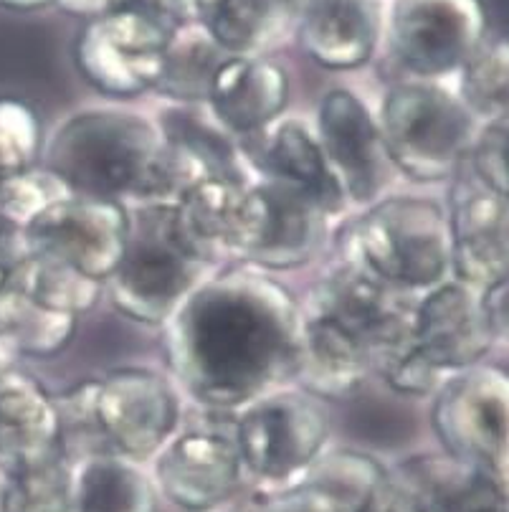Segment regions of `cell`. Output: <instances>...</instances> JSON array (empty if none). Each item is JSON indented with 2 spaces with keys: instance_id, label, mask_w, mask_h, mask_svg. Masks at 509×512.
<instances>
[{
  "instance_id": "1",
  "label": "cell",
  "mask_w": 509,
  "mask_h": 512,
  "mask_svg": "<svg viewBox=\"0 0 509 512\" xmlns=\"http://www.w3.org/2000/svg\"><path fill=\"white\" fill-rule=\"evenodd\" d=\"M297 325V295L274 274L249 264L213 269L163 325L165 360L198 409L233 414L287 386Z\"/></svg>"
},
{
  "instance_id": "2",
  "label": "cell",
  "mask_w": 509,
  "mask_h": 512,
  "mask_svg": "<svg viewBox=\"0 0 509 512\" xmlns=\"http://www.w3.org/2000/svg\"><path fill=\"white\" fill-rule=\"evenodd\" d=\"M337 256L408 295L449 282L451 234L444 201L388 193L345 221L337 234Z\"/></svg>"
},
{
  "instance_id": "3",
  "label": "cell",
  "mask_w": 509,
  "mask_h": 512,
  "mask_svg": "<svg viewBox=\"0 0 509 512\" xmlns=\"http://www.w3.org/2000/svg\"><path fill=\"white\" fill-rule=\"evenodd\" d=\"M213 259L185 229L170 203L127 206V241L104 295L122 317L163 327L198 284L211 277Z\"/></svg>"
},
{
  "instance_id": "4",
  "label": "cell",
  "mask_w": 509,
  "mask_h": 512,
  "mask_svg": "<svg viewBox=\"0 0 509 512\" xmlns=\"http://www.w3.org/2000/svg\"><path fill=\"white\" fill-rule=\"evenodd\" d=\"M44 165L74 196L132 206L142 198L160 153L152 117L135 109L84 107L59 122L44 145Z\"/></svg>"
},
{
  "instance_id": "5",
  "label": "cell",
  "mask_w": 509,
  "mask_h": 512,
  "mask_svg": "<svg viewBox=\"0 0 509 512\" xmlns=\"http://www.w3.org/2000/svg\"><path fill=\"white\" fill-rule=\"evenodd\" d=\"M375 117L390 163L416 186L449 183L479 130L451 89L418 79L390 84Z\"/></svg>"
},
{
  "instance_id": "6",
  "label": "cell",
  "mask_w": 509,
  "mask_h": 512,
  "mask_svg": "<svg viewBox=\"0 0 509 512\" xmlns=\"http://www.w3.org/2000/svg\"><path fill=\"white\" fill-rule=\"evenodd\" d=\"M233 436L244 480L279 492L297 485L327 452L330 419L322 401L287 383L233 411Z\"/></svg>"
},
{
  "instance_id": "7",
  "label": "cell",
  "mask_w": 509,
  "mask_h": 512,
  "mask_svg": "<svg viewBox=\"0 0 509 512\" xmlns=\"http://www.w3.org/2000/svg\"><path fill=\"white\" fill-rule=\"evenodd\" d=\"M299 307L358 345L373 363L375 376L413 348L416 295L388 287L342 259L307 289Z\"/></svg>"
},
{
  "instance_id": "8",
  "label": "cell",
  "mask_w": 509,
  "mask_h": 512,
  "mask_svg": "<svg viewBox=\"0 0 509 512\" xmlns=\"http://www.w3.org/2000/svg\"><path fill=\"white\" fill-rule=\"evenodd\" d=\"M431 426L441 452L494 480L507 477L509 454V381L497 365L444 378L434 393Z\"/></svg>"
},
{
  "instance_id": "9",
  "label": "cell",
  "mask_w": 509,
  "mask_h": 512,
  "mask_svg": "<svg viewBox=\"0 0 509 512\" xmlns=\"http://www.w3.org/2000/svg\"><path fill=\"white\" fill-rule=\"evenodd\" d=\"M152 482L175 507L208 512L226 505L244 485L233 414L198 409L185 414L178 431L152 457Z\"/></svg>"
},
{
  "instance_id": "10",
  "label": "cell",
  "mask_w": 509,
  "mask_h": 512,
  "mask_svg": "<svg viewBox=\"0 0 509 512\" xmlns=\"http://www.w3.org/2000/svg\"><path fill=\"white\" fill-rule=\"evenodd\" d=\"M487 28L482 0H393L383 33L408 79L441 84L487 41Z\"/></svg>"
},
{
  "instance_id": "11",
  "label": "cell",
  "mask_w": 509,
  "mask_h": 512,
  "mask_svg": "<svg viewBox=\"0 0 509 512\" xmlns=\"http://www.w3.org/2000/svg\"><path fill=\"white\" fill-rule=\"evenodd\" d=\"M94 406L109 454L147 462L168 444L183 421V396L163 373L117 368L94 378Z\"/></svg>"
},
{
  "instance_id": "12",
  "label": "cell",
  "mask_w": 509,
  "mask_h": 512,
  "mask_svg": "<svg viewBox=\"0 0 509 512\" xmlns=\"http://www.w3.org/2000/svg\"><path fill=\"white\" fill-rule=\"evenodd\" d=\"M173 33L127 11H107L82 26L74 61L89 87L109 99L152 92Z\"/></svg>"
},
{
  "instance_id": "13",
  "label": "cell",
  "mask_w": 509,
  "mask_h": 512,
  "mask_svg": "<svg viewBox=\"0 0 509 512\" xmlns=\"http://www.w3.org/2000/svg\"><path fill=\"white\" fill-rule=\"evenodd\" d=\"M312 127L350 211L388 196L398 173L385 153L378 117L358 92L330 89L320 99Z\"/></svg>"
},
{
  "instance_id": "14",
  "label": "cell",
  "mask_w": 509,
  "mask_h": 512,
  "mask_svg": "<svg viewBox=\"0 0 509 512\" xmlns=\"http://www.w3.org/2000/svg\"><path fill=\"white\" fill-rule=\"evenodd\" d=\"M446 218L451 279L487 292L509 282V196L494 191L461 163L449 180Z\"/></svg>"
},
{
  "instance_id": "15",
  "label": "cell",
  "mask_w": 509,
  "mask_h": 512,
  "mask_svg": "<svg viewBox=\"0 0 509 512\" xmlns=\"http://www.w3.org/2000/svg\"><path fill=\"white\" fill-rule=\"evenodd\" d=\"M31 251L54 256L76 272L107 284L127 241V206L102 198L69 196L26 226Z\"/></svg>"
},
{
  "instance_id": "16",
  "label": "cell",
  "mask_w": 509,
  "mask_h": 512,
  "mask_svg": "<svg viewBox=\"0 0 509 512\" xmlns=\"http://www.w3.org/2000/svg\"><path fill=\"white\" fill-rule=\"evenodd\" d=\"M499 343L482 292L449 279L416 297L413 350L439 378L484 363Z\"/></svg>"
},
{
  "instance_id": "17",
  "label": "cell",
  "mask_w": 509,
  "mask_h": 512,
  "mask_svg": "<svg viewBox=\"0 0 509 512\" xmlns=\"http://www.w3.org/2000/svg\"><path fill=\"white\" fill-rule=\"evenodd\" d=\"M373 512H507V500L502 480L441 452L385 467Z\"/></svg>"
},
{
  "instance_id": "18",
  "label": "cell",
  "mask_w": 509,
  "mask_h": 512,
  "mask_svg": "<svg viewBox=\"0 0 509 512\" xmlns=\"http://www.w3.org/2000/svg\"><path fill=\"white\" fill-rule=\"evenodd\" d=\"M254 178H264L287 188L289 193L315 206L330 221L345 216L347 208L342 188L325 158L315 127L309 122L279 120L256 140L241 142Z\"/></svg>"
},
{
  "instance_id": "19",
  "label": "cell",
  "mask_w": 509,
  "mask_h": 512,
  "mask_svg": "<svg viewBox=\"0 0 509 512\" xmlns=\"http://www.w3.org/2000/svg\"><path fill=\"white\" fill-rule=\"evenodd\" d=\"M254 196V231L241 264L279 274L315 262L330 236V218L271 180L254 178Z\"/></svg>"
},
{
  "instance_id": "20",
  "label": "cell",
  "mask_w": 509,
  "mask_h": 512,
  "mask_svg": "<svg viewBox=\"0 0 509 512\" xmlns=\"http://www.w3.org/2000/svg\"><path fill=\"white\" fill-rule=\"evenodd\" d=\"M289 104V77L264 56H228L216 71L206 107L239 142L256 140L282 120Z\"/></svg>"
},
{
  "instance_id": "21",
  "label": "cell",
  "mask_w": 509,
  "mask_h": 512,
  "mask_svg": "<svg viewBox=\"0 0 509 512\" xmlns=\"http://www.w3.org/2000/svg\"><path fill=\"white\" fill-rule=\"evenodd\" d=\"M299 49L330 71L370 64L383 39L380 0H309L297 18Z\"/></svg>"
},
{
  "instance_id": "22",
  "label": "cell",
  "mask_w": 509,
  "mask_h": 512,
  "mask_svg": "<svg viewBox=\"0 0 509 512\" xmlns=\"http://www.w3.org/2000/svg\"><path fill=\"white\" fill-rule=\"evenodd\" d=\"M373 376V363L358 345L330 322L299 307L297 343L289 376L292 386L302 388L317 401H347L358 396Z\"/></svg>"
},
{
  "instance_id": "23",
  "label": "cell",
  "mask_w": 509,
  "mask_h": 512,
  "mask_svg": "<svg viewBox=\"0 0 509 512\" xmlns=\"http://www.w3.org/2000/svg\"><path fill=\"white\" fill-rule=\"evenodd\" d=\"M175 208L185 229L213 259L228 254L244 262L256 216L254 180L203 178Z\"/></svg>"
},
{
  "instance_id": "24",
  "label": "cell",
  "mask_w": 509,
  "mask_h": 512,
  "mask_svg": "<svg viewBox=\"0 0 509 512\" xmlns=\"http://www.w3.org/2000/svg\"><path fill=\"white\" fill-rule=\"evenodd\" d=\"M59 454L54 396L21 371L0 376V469L26 467Z\"/></svg>"
},
{
  "instance_id": "25",
  "label": "cell",
  "mask_w": 509,
  "mask_h": 512,
  "mask_svg": "<svg viewBox=\"0 0 509 512\" xmlns=\"http://www.w3.org/2000/svg\"><path fill=\"white\" fill-rule=\"evenodd\" d=\"M160 140L188 160L201 178L254 180L241 142L211 115L206 104H170L152 117Z\"/></svg>"
},
{
  "instance_id": "26",
  "label": "cell",
  "mask_w": 509,
  "mask_h": 512,
  "mask_svg": "<svg viewBox=\"0 0 509 512\" xmlns=\"http://www.w3.org/2000/svg\"><path fill=\"white\" fill-rule=\"evenodd\" d=\"M385 464L363 452H325L289 490L307 512H373Z\"/></svg>"
},
{
  "instance_id": "27",
  "label": "cell",
  "mask_w": 509,
  "mask_h": 512,
  "mask_svg": "<svg viewBox=\"0 0 509 512\" xmlns=\"http://www.w3.org/2000/svg\"><path fill=\"white\" fill-rule=\"evenodd\" d=\"M158 500L142 464L114 454L74 464V512H158Z\"/></svg>"
},
{
  "instance_id": "28",
  "label": "cell",
  "mask_w": 509,
  "mask_h": 512,
  "mask_svg": "<svg viewBox=\"0 0 509 512\" xmlns=\"http://www.w3.org/2000/svg\"><path fill=\"white\" fill-rule=\"evenodd\" d=\"M193 16L228 56L259 54L287 26L274 0H193Z\"/></svg>"
},
{
  "instance_id": "29",
  "label": "cell",
  "mask_w": 509,
  "mask_h": 512,
  "mask_svg": "<svg viewBox=\"0 0 509 512\" xmlns=\"http://www.w3.org/2000/svg\"><path fill=\"white\" fill-rule=\"evenodd\" d=\"M226 59V51L198 23H193L175 33L170 41L152 92L170 104H206L216 71Z\"/></svg>"
},
{
  "instance_id": "30",
  "label": "cell",
  "mask_w": 509,
  "mask_h": 512,
  "mask_svg": "<svg viewBox=\"0 0 509 512\" xmlns=\"http://www.w3.org/2000/svg\"><path fill=\"white\" fill-rule=\"evenodd\" d=\"M76 317L41 305L21 289H0V338L16 355L51 358L61 353L76 335Z\"/></svg>"
},
{
  "instance_id": "31",
  "label": "cell",
  "mask_w": 509,
  "mask_h": 512,
  "mask_svg": "<svg viewBox=\"0 0 509 512\" xmlns=\"http://www.w3.org/2000/svg\"><path fill=\"white\" fill-rule=\"evenodd\" d=\"M8 287L21 289L23 295L33 297L51 310L76 317V320L84 312H92L104 295V284L76 272L74 267L59 262L54 256L38 254V251H28Z\"/></svg>"
},
{
  "instance_id": "32",
  "label": "cell",
  "mask_w": 509,
  "mask_h": 512,
  "mask_svg": "<svg viewBox=\"0 0 509 512\" xmlns=\"http://www.w3.org/2000/svg\"><path fill=\"white\" fill-rule=\"evenodd\" d=\"M0 512H74V464L54 454L3 472Z\"/></svg>"
},
{
  "instance_id": "33",
  "label": "cell",
  "mask_w": 509,
  "mask_h": 512,
  "mask_svg": "<svg viewBox=\"0 0 509 512\" xmlns=\"http://www.w3.org/2000/svg\"><path fill=\"white\" fill-rule=\"evenodd\" d=\"M456 97L479 122H507L509 51L507 41H484L474 56L456 71Z\"/></svg>"
},
{
  "instance_id": "34",
  "label": "cell",
  "mask_w": 509,
  "mask_h": 512,
  "mask_svg": "<svg viewBox=\"0 0 509 512\" xmlns=\"http://www.w3.org/2000/svg\"><path fill=\"white\" fill-rule=\"evenodd\" d=\"M97 381H79L54 396L59 419V454L71 464L109 454L94 406Z\"/></svg>"
},
{
  "instance_id": "35",
  "label": "cell",
  "mask_w": 509,
  "mask_h": 512,
  "mask_svg": "<svg viewBox=\"0 0 509 512\" xmlns=\"http://www.w3.org/2000/svg\"><path fill=\"white\" fill-rule=\"evenodd\" d=\"M69 196H74L69 186L46 165H31L0 178V213L21 229Z\"/></svg>"
},
{
  "instance_id": "36",
  "label": "cell",
  "mask_w": 509,
  "mask_h": 512,
  "mask_svg": "<svg viewBox=\"0 0 509 512\" xmlns=\"http://www.w3.org/2000/svg\"><path fill=\"white\" fill-rule=\"evenodd\" d=\"M44 150L41 122L26 102L0 97V178L36 165Z\"/></svg>"
},
{
  "instance_id": "37",
  "label": "cell",
  "mask_w": 509,
  "mask_h": 512,
  "mask_svg": "<svg viewBox=\"0 0 509 512\" xmlns=\"http://www.w3.org/2000/svg\"><path fill=\"white\" fill-rule=\"evenodd\" d=\"M464 163L479 180L494 191L509 196V130L507 122H487L479 125Z\"/></svg>"
},
{
  "instance_id": "38",
  "label": "cell",
  "mask_w": 509,
  "mask_h": 512,
  "mask_svg": "<svg viewBox=\"0 0 509 512\" xmlns=\"http://www.w3.org/2000/svg\"><path fill=\"white\" fill-rule=\"evenodd\" d=\"M107 11L135 13L173 36L195 23L193 0H109Z\"/></svg>"
},
{
  "instance_id": "39",
  "label": "cell",
  "mask_w": 509,
  "mask_h": 512,
  "mask_svg": "<svg viewBox=\"0 0 509 512\" xmlns=\"http://www.w3.org/2000/svg\"><path fill=\"white\" fill-rule=\"evenodd\" d=\"M28 251H31V246H28L26 229H21L18 224H13L11 218L0 213V289H6L13 282Z\"/></svg>"
},
{
  "instance_id": "40",
  "label": "cell",
  "mask_w": 509,
  "mask_h": 512,
  "mask_svg": "<svg viewBox=\"0 0 509 512\" xmlns=\"http://www.w3.org/2000/svg\"><path fill=\"white\" fill-rule=\"evenodd\" d=\"M233 512H307L292 490L259 492L249 502L239 505Z\"/></svg>"
},
{
  "instance_id": "41",
  "label": "cell",
  "mask_w": 509,
  "mask_h": 512,
  "mask_svg": "<svg viewBox=\"0 0 509 512\" xmlns=\"http://www.w3.org/2000/svg\"><path fill=\"white\" fill-rule=\"evenodd\" d=\"M51 6H56L61 13H69L74 18L92 21V18H99L107 13L109 0H51Z\"/></svg>"
},
{
  "instance_id": "42",
  "label": "cell",
  "mask_w": 509,
  "mask_h": 512,
  "mask_svg": "<svg viewBox=\"0 0 509 512\" xmlns=\"http://www.w3.org/2000/svg\"><path fill=\"white\" fill-rule=\"evenodd\" d=\"M309 0H274V6H277V11L282 13L284 21H294L297 23L299 13L304 11V6H307Z\"/></svg>"
},
{
  "instance_id": "43",
  "label": "cell",
  "mask_w": 509,
  "mask_h": 512,
  "mask_svg": "<svg viewBox=\"0 0 509 512\" xmlns=\"http://www.w3.org/2000/svg\"><path fill=\"white\" fill-rule=\"evenodd\" d=\"M0 6L11 8V11H41L51 6V0H0Z\"/></svg>"
},
{
  "instance_id": "44",
  "label": "cell",
  "mask_w": 509,
  "mask_h": 512,
  "mask_svg": "<svg viewBox=\"0 0 509 512\" xmlns=\"http://www.w3.org/2000/svg\"><path fill=\"white\" fill-rule=\"evenodd\" d=\"M16 358H18L16 350H13L6 340L0 338V376H6L8 371L16 368Z\"/></svg>"
},
{
  "instance_id": "45",
  "label": "cell",
  "mask_w": 509,
  "mask_h": 512,
  "mask_svg": "<svg viewBox=\"0 0 509 512\" xmlns=\"http://www.w3.org/2000/svg\"><path fill=\"white\" fill-rule=\"evenodd\" d=\"M0 492H3V469H0Z\"/></svg>"
}]
</instances>
